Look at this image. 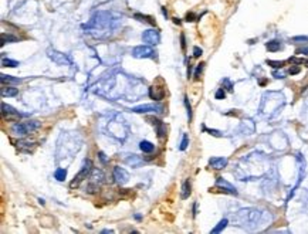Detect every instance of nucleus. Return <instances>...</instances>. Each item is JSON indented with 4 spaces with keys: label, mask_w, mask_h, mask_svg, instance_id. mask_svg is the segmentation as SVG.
Listing matches in <instances>:
<instances>
[{
    "label": "nucleus",
    "mask_w": 308,
    "mask_h": 234,
    "mask_svg": "<svg viewBox=\"0 0 308 234\" xmlns=\"http://www.w3.org/2000/svg\"><path fill=\"white\" fill-rule=\"evenodd\" d=\"M41 123L37 121H31V122H16L12 127V133L16 136H26L31 133L33 131L38 129Z\"/></svg>",
    "instance_id": "obj_1"
},
{
    "label": "nucleus",
    "mask_w": 308,
    "mask_h": 234,
    "mask_svg": "<svg viewBox=\"0 0 308 234\" xmlns=\"http://www.w3.org/2000/svg\"><path fill=\"white\" fill-rule=\"evenodd\" d=\"M91 170H93V163H91V160H84L83 169H81V170H80V173H78V175L74 177V180H73V182L70 183V187H71V189L78 187V186H80V183L83 182L84 179H87V177L89 176Z\"/></svg>",
    "instance_id": "obj_2"
},
{
    "label": "nucleus",
    "mask_w": 308,
    "mask_h": 234,
    "mask_svg": "<svg viewBox=\"0 0 308 234\" xmlns=\"http://www.w3.org/2000/svg\"><path fill=\"white\" fill-rule=\"evenodd\" d=\"M135 114H148V112H155V114H162L164 112V107L159 104H145V105H139L131 109Z\"/></svg>",
    "instance_id": "obj_3"
},
{
    "label": "nucleus",
    "mask_w": 308,
    "mask_h": 234,
    "mask_svg": "<svg viewBox=\"0 0 308 234\" xmlns=\"http://www.w3.org/2000/svg\"><path fill=\"white\" fill-rule=\"evenodd\" d=\"M47 54H48V57L56 62V64H58V65H71V60L68 58L65 54H63V52H58V51H56V50L48 48L47 50Z\"/></svg>",
    "instance_id": "obj_4"
},
{
    "label": "nucleus",
    "mask_w": 308,
    "mask_h": 234,
    "mask_svg": "<svg viewBox=\"0 0 308 234\" xmlns=\"http://www.w3.org/2000/svg\"><path fill=\"white\" fill-rule=\"evenodd\" d=\"M132 56L135 58H152L155 57V51L149 46H138L132 50Z\"/></svg>",
    "instance_id": "obj_5"
},
{
    "label": "nucleus",
    "mask_w": 308,
    "mask_h": 234,
    "mask_svg": "<svg viewBox=\"0 0 308 234\" xmlns=\"http://www.w3.org/2000/svg\"><path fill=\"white\" fill-rule=\"evenodd\" d=\"M142 40L145 43L151 44V46H155L160 41V36H159V31L154 30V28H149V30H145L144 34H142Z\"/></svg>",
    "instance_id": "obj_6"
},
{
    "label": "nucleus",
    "mask_w": 308,
    "mask_h": 234,
    "mask_svg": "<svg viewBox=\"0 0 308 234\" xmlns=\"http://www.w3.org/2000/svg\"><path fill=\"white\" fill-rule=\"evenodd\" d=\"M2 114H3V118L7 121H17L20 118V114L17 111H16L13 107H10V105L7 104H2Z\"/></svg>",
    "instance_id": "obj_7"
},
{
    "label": "nucleus",
    "mask_w": 308,
    "mask_h": 234,
    "mask_svg": "<svg viewBox=\"0 0 308 234\" xmlns=\"http://www.w3.org/2000/svg\"><path fill=\"white\" fill-rule=\"evenodd\" d=\"M114 179H115V182L118 183V185H125V183H128V180H129V175H128V172H126L125 169H122V167L117 166L114 167Z\"/></svg>",
    "instance_id": "obj_8"
},
{
    "label": "nucleus",
    "mask_w": 308,
    "mask_h": 234,
    "mask_svg": "<svg viewBox=\"0 0 308 234\" xmlns=\"http://www.w3.org/2000/svg\"><path fill=\"white\" fill-rule=\"evenodd\" d=\"M148 121L152 123V125H155L156 127V135L159 139L165 138L166 136V125H165L162 121L159 119H155V118H148Z\"/></svg>",
    "instance_id": "obj_9"
},
{
    "label": "nucleus",
    "mask_w": 308,
    "mask_h": 234,
    "mask_svg": "<svg viewBox=\"0 0 308 234\" xmlns=\"http://www.w3.org/2000/svg\"><path fill=\"white\" fill-rule=\"evenodd\" d=\"M227 162L229 160L226 159V157H212V159L209 160V166L213 167V169H216V170H220V169L227 166Z\"/></svg>",
    "instance_id": "obj_10"
},
{
    "label": "nucleus",
    "mask_w": 308,
    "mask_h": 234,
    "mask_svg": "<svg viewBox=\"0 0 308 234\" xmlns=\"http://www.w3.org/2000/svg\"><path fill=\"white\" fill-rule=\"evenodd\" d=\"M216 186H217V187H222L223 190H225V192H227V193H230V194H234V196L237 194V192H236V189H234L233 186L230 185V183H229V182H226L225 179H222V177H219V179H217V180H216Z\"/></svg>",
    "instance_id": "obj_11"
},
{
    "label": "nucleus",
    "mask_w": 308,
    "mask_h": 234,
    "mask_svg": "<svg viewBox=\"0 0 308 234\" xmlns=\"http://www.w3.org/2000/svg\"><path fill=\"white\" fill-rule=\"evenodd\" d=\"M149 97H151L152 99H155V101H160V99H164L165 97V91L164 88H158V87H151L149 88Z\"/></svg>",
    "instance_id": "obj_12"
},
{
    "label": "nucleus",
    "mask_w": 308,
    "mask_h": 234,
    "mask_svg": "<svg viewBox=\"0 0 308 234\" xmlns=\"http://www.w3.org/2000/svg\"><path fill=\"white\" fill-rule=\"evenodd\" d=\"M126 163L131 165L132 167H139L142 163H144V160H142L139 156H136V155H129V157L126 159Z\"/></svg>",
    "instance_id": "obj_13"
},
{
    "label": "nucleus",
    "mask_w": 308,
    "mask_h": 234,
    "mask_svg": "<svg viewBox=\"0 0 308 234\" xmlns=\"http://www.w3.org/2000/svg\"><path fill=\"white\" fill-rule=\"evenodd\" d=\"M139 148H141V151L144 152V153H151V152H154L155 146H154V143H151L149 141H141L139 142Z\"/></svg>",
    "instance_id": "obj_14"
},
{
    "label": "nucleus",
    "mask_w": 308,
    "mask_h": 234,
    "mask_svg": "<svg viewBox=\"0 0 308 234\" xmlns=\"http://www.w3.org/2000/svg\"><path fill=\"white\" fill-rule=\"evenodd\" d=\"M0 92H2V97H14L19 94V89L13 87H3Z\"/></svg>",
    "instance_id": "obj_15"
},
{
    "label": "nucleus",
    "mask_w": 308,
    "mask_h": 234,
    "mask_svg": "<svg viewBox=\"0 0 308 234\" xmlns=\"http://www.w3.org/2000/svg\"><path fill=\"white\" fill-rule=\"evenodd\" d=\"M265 47H267L268 51L275 52V51H278V50H281V43L278 40H271L265 44Z\"/></svg>",
    "instance_id": "obj_16"
},
{
    "label": "nucleus",
    "mask_w": 308,
    "mask_h": 234,
    "mask_svg": "<svg viewBox=\"0 0 308 234\" xmlns=\"http://www.w3.org/2000/svg\"><path fill=\"white\" fill-rule=\"evenodd\" d=\"M190 182H189V180H185V182H183V185H182V193H180V197H182V199H188V197L189 196H190Z\"/></svg>",
    "instance_id": "obj_17"
},
{
    "label": "nucleus",
    "mask_w": 308,
    "mask_h": 234,
    "mask_svg": "<svg viewBox=\"0 0 308 234\" xmlns=\"http://www.w3.org/2000/svg\"><path fill=\"white\" fill-rule=\"evenodd\" d=\"M0 80H2V84H19L20 81L22 80H19V78H14V77H12V75H6V74H2L0 75Z\"/></svg>",
    "instance_id": "obj_18"
},
{
    "label": "nucleus",
    "mask_w": 308,
    "mask_h": 234,
    "mask_svg": "<svg viewBox=\"0 0 308 234\" xmlns=\"http://www.w3.org/2000/svg\"><path fill=\"white\" fill-rule=\"evenodd\" d=\"M134 17H135L136 20H139V22H145V23H149L151 26H155V20L152 19V17H149V16H144V14H139V13H136Z\"/></svg>",
    "instance_id": "obj_19"
},
{
    "label": "nucleus",
    "mask_w": 308,
    "mask_h": 234,
    "mask_svg": "<svg viewBox=\"0 0 308 234\" xmlns=\"http://www.w3.org/2000/svg\"><path fill=\"white\" fill-rule=\"evenodd\" d=\"M54 177H56L58 182L65 180V177H67V170L65 169H57L56 173H54Z\"/></svg>",
    "instance_id": "obj_20"
},
{
    "label": "nucleus",
    "mask_w": 308,
    "mask_h": 234,
    "mask_svg": "<svg viewBox=\"0 0 308 234\" xmlns=\"http://www.w3.org/2000/svg\"><path fill=\"white\" fill-rule=\"evenodd\" d=\"M19 65V62L14 61V60H10V58H2V67H10V68H14Z\"/></svg>",
    "instance_id": "obj_21"
},
{
    "label": "nucleus",
    "mask_w": 308,
    "mask_h": 234,
    "mask_svg": "<svg viewBox=\"0 0 308 234\" xmlns=\"http://www.w3.org/2000/svg\"><path fill=\"white\" fill-rule=\"evenodd\" d=\"M227 219H223V220H220V222H219V224H217V226H216V227L215 228H213V230H212V233L213 234H216V233H220V231H222L223 230V228H225L226 227V226H227Z\"/></svg>",
    "instance_id": "obj_22"
},
{
    "label": "nucleus",
    "mask_w": 308,
    "mask_h": 234,
    "mask_svg": "<svg viewBox=\"0 0 308 234\" xmlns=\"http://www.w3.org/2000/svg\"><path fill=\"white\" fill-rule=\"evenodd\" d=\"M28 145H31L30 142H19V143H17V148H19L20 151H24V152H30L31 149L34 148V146H28Z\"/></svg>",
    "instance_id": "obj_23"
},
{
    "label": "nucleus",
    "mask_w": 308,
    "mask_h": 234,
    "mask_svg": "<svg viewBox=\"0 0 308 234\" xmlns=\"http://www.w3.org/2000/svg\"><path fill=\"white\" fill-rule=\"evenodd\" d=\"M293 64H305V67H308V58H297V57H291L288 60Z\"/></svg>",
    "instance_id": "obj_24"
},
{
    "label": "nucleus",
    "mask_w": 308,
    "mask_h": 234,
    "mask_svg": "<svg viewBox=\"0 0 308 234\" xmlns=\"http://www.w3.org/2000/svg\"><path fill=\"white\" fill-rule=\"evenodd\" d=\"M188 145H189V136L186 135V133H183V138H182V142H180L179 149H180V151H185V149L188 148Z\"/></svg>",
    "instance_id": "obj_25"
},
{
    "label": "nucleus",
    "mask_w": 308,
    "mask_h": 234,
    "mask_svg": "<svg viewBox=\"0 0 308 234\" xmlns=\"http://www.w3.org/2000/svg\"><path fill=\"white\" fill-rule=\"evenodd\" d=\"M7 41H17V37H13V36H6L4 33H2V46H4Z\"/></svg>",
    "instance_id": "obj_26"
},
{
    "label": "nucleus",
    "mask_w": 308,
    "mask_h": 234,
    "mask_svg": "<svg viewBox=\"0 0 308 234\" xmlns=\"http://www.w3.org/2000/svg\"><path fill=\"white\" fill-rule=\"evenodd\" d=\"M267 64L273 68H283L284 61H273V60H267Z\"/></svg>",
    "instance_id": "obj_27"
},
{
    "label": "nucleus",
    "mask_w": 308,
    "mask_h": 234,
    "mask_svg": "<svg viewBox=\"0 0 308 234\" xmlns=\"http://www.w3.org/2000/svg\"><path fill=\"white\" fill-rule=\"evenodd\" d=\"M203 68H204V64H203V62H200V64H199V65L196 67V71H194V75H193V77L196 78V80H197L199 77H200V74H202V71H203Z\"/></svg>",
    "instance_id": "obj_28"
},
{
    "label": "nucleus",
    "mask_w": 308,
    "mask_h": 234,
    "mask_svg": "<svg viewBox=\"0 0 308 234\" xmlns=\"http://www.w3.org/2000/svg\"><path fill=\"white\" fill-rule=\"evenodd\" d=\"M185 107H186V111H188V118H189V121H192V107H190V104H189L188 97H185Z\"/></svg>",
    "instance_id": "obj_29"
},
{
    "label": "nucleus",
    "mask_w": 308,
    "mask_h": 234,
    "mask_svg": "<svg viewBox=\"0 0 308 234\" xmlns=\"http://www.w3.org/2000/svg\"><path fill=\"white\" fill-rule=\"evenodd\" d=\"M216 99H225V97H226V92H225V89L223 88H219L217 91H216Z\"/></svg>",
    "instance_id": "obj_30"
},
{
    "label": "nucleus",
    "mask_w": 308,
    "mask_h": 234,
    "mask_svg": "<svg viewBox=\"0 0 308 234\" xmlns=\"http://www.w3.org/2000/svg\"><path fill=\"white\" fill-rule=\"evenodd\" d=\"M308 37L305 36H300V37H293V43H307Z\"/></svg>",
    "instance_id": "obj_31"
},
{
    "label": "nucleus",
    "mask_w": 308,
    "mask_h": 234,
    "mask_svg": "<svg viewBox=\"0 0 308 234\" xmlns=\"http://www.w3.org/2000/svg\"><path fill=\"white\" fill-rule=\"evenodd\" d=\"M300 71H301V68H300L298 65H293V67H291V68L288 70V72H290L291 75H295V74H298Z\"/></svg>",
    "instance_id": "obj_32"
},
{
    "label": "nucleus",
    "mask_w": 308,
    "mask_h": 234,
    "mask_svg": "<svg viewBox=\"0 0 308 234\" xmlns=\"http://www.w3.org/2000/svg\"><path fill=\"white\" fill-rule=\"evenodd\" d=\"M194 20H196V14H194L193 12L186 14V22H194Z\"/></svg>",
    "instance_id": "obj_33"
},
{
    "label": "nucleus",
    "mask_w": 308,
    "mask_h": 234,
    "mask_svg": "<svg viewBox=\"0 0 308 234\" xmlns=\"http://www.w3.org/2000/svg\"><path fill=\"white\" fill-rule=\"evenodd\" d=\"M297 54H302V56H308V47H301L297 50Z\"/></svg>",
    "instance_id": "obj_34"
},
{
    "label": "nucleus",
    "mask_w": 308,
    "mask_h": 234,
    "mask_svg": "<svg viewBox=\"0 0 308 234\" xmlns=\"http://www.w3.org/2000/svg\"><path fill=\"white\" fill-rule=\"evenodd\" d=\"M202 48H199V47H193V56L194 57H200L202 56Z\"/></svg>",
    "instance_id": "obj_35"
},
{
    "label": "nucleus",
    "mask_w": 308,
    "mask_h": 234,
    "mask_svg": "<svg viewBox=\"0 0 308 234\" xmlns=\"http://www.w3.org/2000/svg\"><path fill=\"white\" fill-rule=\"evenodd\" d=\"M204 131H207V132L210 133V135H215V136H220V132L219 131H213V129H207V128H203Z\"/></svg>",
    "instance_id": "obj_36"
},
{
    "label": "nucleus",
    "mask_w": 308,
    "mask_h": 234,
    "mask_svg": "<svg viewBox=\"0 0 308 234\" xmlns=\"http://www.w3.org/2000/svg\"><path fill=\"white\" fill-rule=\"evenodd\" d=\"M223 84H225V85L227 87L229 91H231V89H233V85H231V82H230L229 80H223Z\"/></svg>",
    "instance_id": "obj_37"
},
{
    "label": "nucleus",
    "mask_w": 308,
    "mask_h": 234,
    "mask_svg": "<svg viewBox=\"0 0 308 234\" xmlns=\"http://www.w3.org/2000/svg\"><path fill=\"white\" fill-rule=\"evenodd\" d=\"M180 43H182V48H186V41H185V34H180Z\"/></svg>",
    "instance_id": "obj_38"
},
{
    "label": "nucleus",
    "mask_w": 308,
    "mask_h": 234,
    "mask_svg": "<svg viewBox=\"0 0 308 234\" xmlns=\"http://www.w3.org/2000/svg\"><path fill=\"white\" fill-rule=\"evenodd\" d=\"M98 155H99V159L102 160V163H107V157H105V155L102 153V152H99Z\"/></svg>",
    "instance_id": "obj_39"
},
{
    "label": "nucleus",
    "mask_w": 308,
    "mask_h": 234,
    "mask_svg": "<svg viewBox=\"0 0 308 234\" xmlns=\"http://www.w3.org/2000/svg\"><path fill=\"white\" fill-rule=\"evenodd\" d=\"M274 77H275V78H284V72H277V71H275V72H274Z\"/></svg>",
    "instance_id": "obj_40"
},
{
    "label": "nucleus",
    "mask_w": 308,
    "mask_h": 234,
    "mask_svg": "<svg viewBox=\"0 0 308 234\" xmlns=\"http://www.w3.org/2000/svg\"><path fill=\"white\" fill-rule=\"evenodd\" d=\"M173 23H175V24H180V20H179L178 17H175V19H173Z\"/></svg>",
    "instance_id": "obj_41"
},
{
    "label": "nucleus",
    "mask_w": 308,
    "mask_h": 234,
    "mask_svg": "<svg viewBox=\"0 0 308 234\" xmlns=\"http://www.w3.org/2000/svg\"><path fill=\"white\" fill-rule=\"evenodd\" d=\"M162 13H164V16H165V17H168V12H166V10H165V7H162Z\"/></svg>",
    "instance_id": "obj_42"
}]
</instances>
